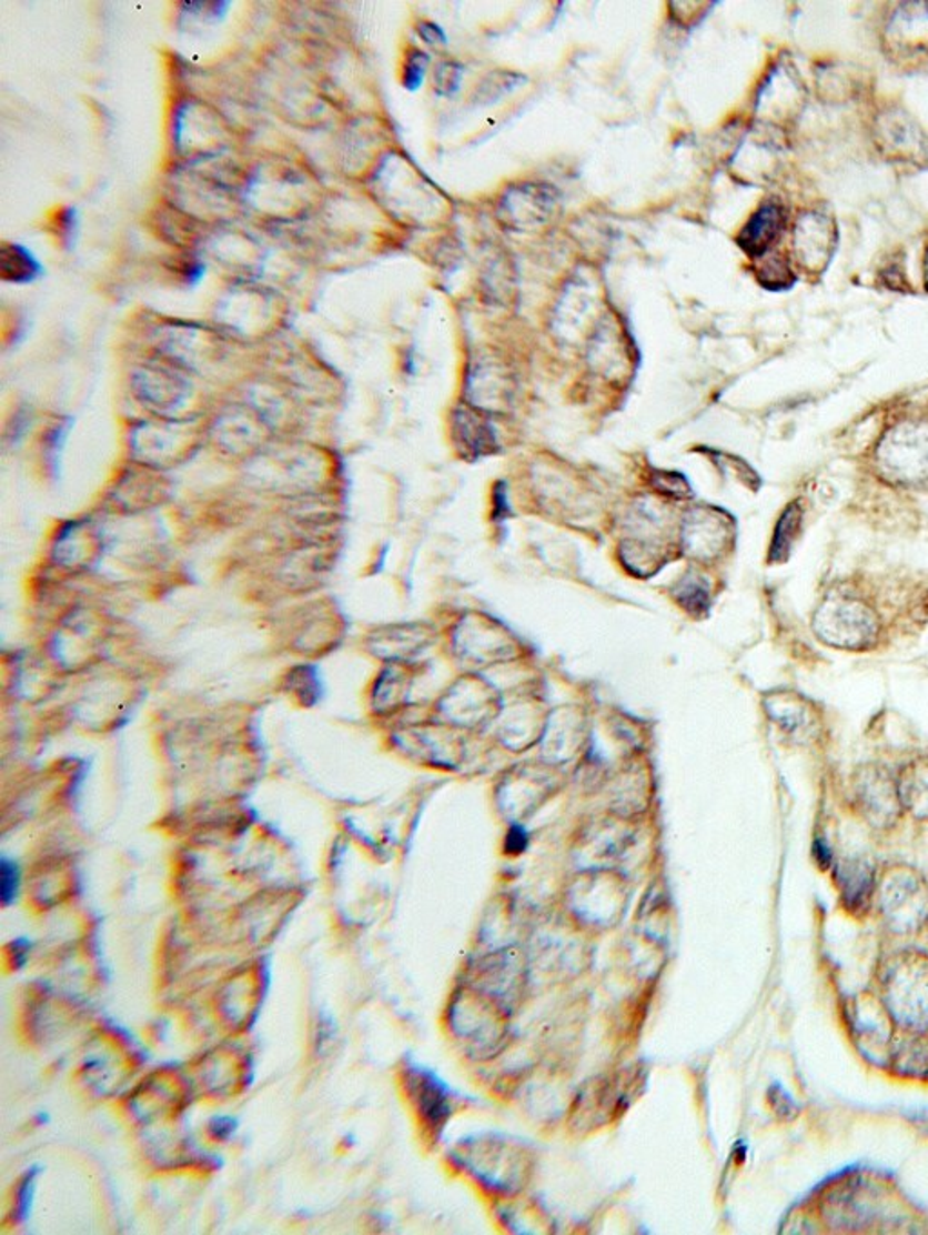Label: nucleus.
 Returning a JSON list of instances; mask_svg holds the SVG:
<instances>
[{
    "mask_svg": "<svg viewBox=\"0 0 928 1235\" xmlns=\"http://www.w3.org/2000/svg\"><path fill=\"white\" fill-rule=\"evenodd\" d=\"M428 54L423 51L414 50L406 57L405 66H403V86L408 91H417L425 80L426 68H428Z\"/></svg>",
    "mask_w": 928,
    "mask_h": 1235,
    "instance_id": "16",
    "label": "nucleus"
},
{
    "mask_svg": "<svg viewBox=\"0 0 928 1235\" xmlns=\"http://www.w3.org/2000/svg\"><path fill=\"white\" fill-rule=\"evenodd\" d=\"M455 429H457V440L466 446L470 454L486 455L495 449L494 429L480 412L463 406L457 409Z\"/></svg>",
    "mask_w": 928,
    "mask_h": 1235,
    "instance_id": "9",
    "label": "nucleus"
},
{
    "mask_svg": "<svg viewBox=\"0 0 928 1235\" xmlns=\"http://www.w3.org/2000/svg\"><path fill=\"white\" fill-rule=\"evenodd\" d=\"M74 218L77 217H74L73 209H60L59 213H57V218H54L57 234H59L60 240H64L65 243H70L71 237H73L74 225H77V220H74Z\"/></svg>",
    "mask_w": 928,
    "mask_h": 1235,
    "instance_id": "19",
    "label": "nucleus"
},
{
    "mask_svg": "<svg viewBox=\"0 0 928 1235\" xmlns=\"http://www.w3.org/2000/svg\"><path fill=\"white\" fill-rule=\"evenodd\" d=\"M523 84H526V77H523V74L514 73V71H492L477 84L474 94H472V100L480 106L494 104L497 100L503 99L504 94L512 93V91L517 90L518 86Z\"/></svg>",
    "mask_w": 928,
    "mask_h": 1235,
    "instance_id": "12",
    "label": "nucleus"
},
{
    "mask_svg": "<svg viewBox=\"0 0 928 1235\" xmlns=\"http://www.w3.org/2000/svg\"><path fill=\"white\" fill-rule=\"evenodd\" d=\"M461 79H463V68L457 62H441L434 71V88L440 94L452 97L460 90Z\"/></svg>",
    "mask_w": 928,
    "mask_h": 1235,
    "instance_id": "15",
    "label": "nucleus"
},
{
    "mask_svg": "<svg viewBox=\"0 0 928 1235\" xmlns=\"http://www.w3.org/2000/svg\"><path fill=\"white\" fill-rule=\"evenodd\" d=\"M815 855H816V859L820 860V864L824 865V867H825V865L830 864V851H829V847H827V845L824 844V842L816 841Z\"/></svg>",
    "mask_w": 928,
    "mask_h": 1235,
    "instance_id": "21",
    "label": "nucleus"
},
{
    "mask_svg": "<svg viewBox=\"0 0 928 1235\" xmlns=\"http://www.w3.org/2000/svg\"><path fill=\"white\" fill-rule=\"evenodd\" d=\"M885 475L901 483L928 480V425L909 423L894 429L878 449Z\"/></svg>",
    "mask_w": 928,
    "mask_h": 1235,
    "instance_id": "2",
    "label": "nucleus"
},
{
    "mask_svg": "<svg viewBox=\"0 0 928 1235\" xmlns=\"http://www.w3.org/2000/svg\"><path fill=\"white\" fill-rule=\"evenodd\" d=\"M17 887H19L17 867L4 860L2 862V900H4V904H10L11 900L16 898Z\"/></svg>",
    "mask_w": 928,
    "mask_h": 1235,
    "instance_id": "18",
    "label": "nucleus"
},
{
    "mask_svg": "<svg viewBox=\"0 0 928 1235\" xmlns=\"http://www.w3.org/2000/svg\"><path fill=\"white\" fill-rule=\"evenodd\" d=\"M801 523L800 504L790 503L786 512L780 518V523L776 526L775 539H773V549H770V559L773 561H780L789 554L790 544L795 543L796 534H798V526Z\"/></svg>",
    "mask_w": 928,
    "mask_h": 1235,
    "instance_id": "14",
    "label": "nucleus"
},
{
    "mask_svg": "<svg viewBox=\"0 0 928 1235\" xmlns=\"http://www.w3.org/2000/svg\"><path fill=\"white\" fill-rule=\"evenodd\" d=\"M818 637L844 650H867L879 635L876 610L853 593H833L815 615Z\"/></svg>",
    "mask_w": 928,
    "mask_h": 1235,
    "instance_id": "1",
    "label": "nucleus"
},
{
    "mask_svg": "<svg viewBox=\"0 0 928 1235\" xmlns=\"http://www.w3.org/2000/svg\"><path fill=\"white\" fill-rule=\"evenodd\" d=\"M786 225V209L781 203L770 200L761 203L758 211L749 218L736 243L753 258L766 257L773 243L780 238Z\"/></svg>",
    "mask_w": 928,
    "mask_h": 1235,
    "instance_id": "6",
    "label": "nucleus"
},
{
    "mask_svg": "<svg viewBox=\"0 0 928 1235\" xmlns=\"http://www.w3.org/2000/svg\"><path fill=\"white\" fill-rule=\"evenodd\" d=\"M0 272L6 282L30 283L40 277L42 265L30 249L19 243H4L0 249Z\"/></svg>",
    "mask_w": 928,
    "mask_h": 1235,
    "instance_id": "10",
    "label": "nucleus"
},
{
    "mask_svg": "<svg viewBox=\"0 0 928 1235\" xmlns=\"http://www.w3.org/2000/svg\"><path fill=\"white\" fill-rule=\"evenodd\" d=\"M896 782L904 807L919 819H928V756L905 767Z\"/></svg>",
    "mask_w": 928,
    "mask_h": 1235,
    "instance_id": "8",
    "label": "nucleus"
},
{
    "mask_svg": "<svg viewBox=\"0 0 928 1235\" xmlns=\"http://www.w3.org/2000/svg\"><path fill=\"white\" fill-rule=\"evenodd\" d=\"M918 128L912 122H905L901 114H896L892 119H885L884 134L885 140L889 143L890 148L896 149L899 154L907 157L909 151L918 154V149L924 145V140H919Z\"/></svg>",
    "mask_w": 928,
    "mask_h": 1235,
    "instance_id": "13",
    "label": "nucleus"
},
{
    "mask_svg": "<svg viewBox=\"0 0 928 1235\" xmlns=\"http://www.w3.org/2000/svg\"><path fill=\"white\" fill-rule=\"evenodd\" d=\"M836 229L824 214L809 213L796 225V251L809 269L824 265L835 248Z\"/></svg>",
    "mask_w": 928,
    "mask_h": 1235,
    "instance_id": "7",
    "label": "nucleus"
},
{
    "mask_svg": "<svg viewBox=\"0 0 928 1235\" xmlns=\"http://www.w3.org/2000/svg\"><path fill=\"white\" fill-rule=\"evenodd\" d=\"M417 31H420L421 39L428 44H445L446 42L445 31L441 30L440 26L434 24V22H421L417 26Z\"/></svg>",
    "mask_w": 928,
    "mask_h": 1235,
    "instance_id": "20",
    "label": "nucleus"
},
{
    "mask_svg": "<svg viewBox=\"0 0 928 1235\" xmlns=\"http://www.w3.org/2000/svg\"><path fill=\"white\" fill-rule=\"evenodd\" d=\"M856 799L869 821L879 825L892 824L904 807L899 799L898 782L881 767H865L856 776Z\"/></svg>",
    "mask_w": 928,
    "mask_h": 1235,
    "instance_id": "3",
    "label": "nucleus"
},
{
    "mask_svg": "<svg viewBox=\"0 0 928 1235\" xmlns=\"http://www.w3.org/2000/svg\"><path fill=\"white\" fill-rule=\"evenodd\" d=\"M786 278L789 282H793L787 265H784V262L776 260V258H773L769 263L760 269V282L766 287L786 285Z\"/></svg>",
    "mask_w": 928,
    "mask_h": 1235,
    "instance_id": "17",
    "label": "nucleus"
},
{
    "mask_svg": "<svg viewBox=\"0 0 928 1235\" xmlns=\"http://www.w3.org/2000/svg\"><path fill=\"white\" fill-rule=\"evenodd\" d=\"M557 197V191L552 185L523 183L504 194L501 211L514 225L532 228L537 223L546 222V218L554 211Z\"/></svg>",
    "mask_w": 928,
    "mask_h": 1235,
    "instance_id": "5",
    "label": "nucleus"
},
{
    "mask_svg": "<svg viewBox=\"0 0 928 1235\" xmlns=\"http://www.w3.org/2000/svg\"><path fill=\"white\" fill-rule=\"evenodd\" d=\"M844 898L853 907H861L872 893V871L861 862H847L838 871Z\"/></svg>",
    "mask_w": 928,
    "mask_h": 1235,
    "instance_id": "11",
    "label": "nucleus"
},
{
    "mask_svg": "<svg viewBox=\"0 0 928 1235\" xmlns=\"http://www.w3.org/2000/svg\"><path fill=\"white\" fill-rule=\"evenodd\" d=\"M927 907L928 895L924 882L910 873L898 871L884 885V910L889 913L894 924L912 927L924 918Z\"/></svg>",
    "mask_w": 928,
    "mask_h": 1235,
    "instance_id": "4",
    "label": "nucleus"
},
{
    "mask_svg": "<svg viewBox=\"0 0 928 1235\" xmlns=\"http://www.w3.org/2000/svg\"><path fill=\"white\" fill-rule=\"evenodd\" d=\"M927 285H928V252H927Z\"/></svg>",
    "mask_w": 928,
    "mask_h": 1235,
    "instance_id": "22",
    "label": "nucleus"
}]
</instances>
